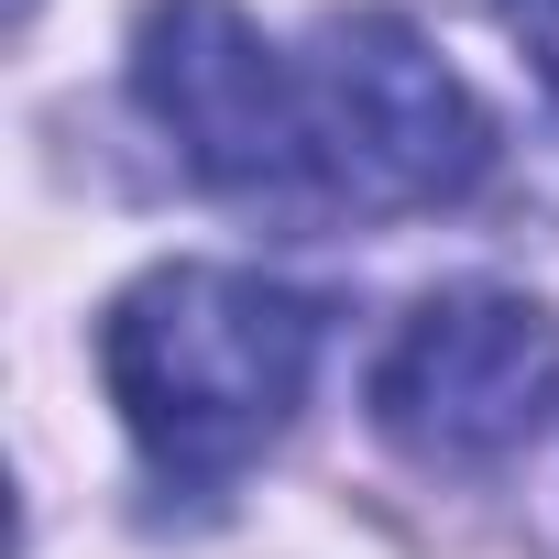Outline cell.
Here are the masks:
<instances>
[{"instance_id": "cell-2", "label": "cell", "mask_w": 559, "mask_h": 559, "mask_svg": "<svg viewBox=\"0 0 559 559\" xmlns=\"http://www.w3.org/2000/svg\"><path fill=\"white\" fill-rule=\"evenodd\" d=\"M308 132H319V187L352 209H450L493 176L483 99L395 12H330L319 23Z\"/></svg>"}, {"instance_id": "cell-1", "label": "cell", "mask_w": 559, "mask_h": 559, "mask_svg": "<svg viewBox=\"0 0 559 559\" xmlns=\"http://www.w3.org/2000/svg\"><path fill=\"white\" fill-rule=\"evenodd\" d=\"M319 373V308L241 263H165L99 319V384L165 483H230L286 439Z\"/></svg>"}, {"instance_id": "cell-4", "label": "cell", "mask_w": 559, "mask_h": 559, "mask_svg": "<svg viewBox=\"0 0 559 559\" xmlns=\"http://www.w3.org/2000/svg\"><path fill=\"white\" fill-rule=\"evenodd\" d=\"M559 406V319L504 286L428 297L373 362V428L428 472H483L526 450Z\"/></svg>"}, {"instance_id": "cell-3", "label": "cell", "mask_w": 559, "mask_h": 559, "mask_svg": "<svg viewBox=\"0 0 559 559\" xmlns=\"http://www.w3.org/2000/svg\"><path fill=\"white\" fill-rule=\"evenodd\" d=\"M132 88L198 187H219V198H308L319 187L308 67L274 56L241 0H154L132 34Z\"/></svg>"}, {"instance_id": "cell-5", "label": "cell", "mask_w": 559, "mask_h": 559, "mask_svg": "<svg viewBox=\"0 0 559 559\" xmlns=\"http://www.w3.org/2000/svg\"><path fill=\"white\" fill-rule=\"evenodd\" d=\"M504 12V34L526 45V67H537V88L559 99V0H493Z\"/></svg>"}]
</instances>
